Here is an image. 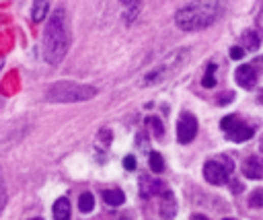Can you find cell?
I'll use <instances>...</instances> for the list:
<instances>
[{"label":"cell","mask_w":263,"mask_h":220,"mask_svg":"<svg viewBox=\"0 0 263 220\" xmlns=\"http://www.w3.org/2000/svg\"><path fill=\"white\" fill-rule=\"evenodd\" d=\"M70 45V29L66 11L60 7L51 13L45 29H43V56L51 66H58Z\"/></svg>","instance_id":"1"},{"label":"cell","mask_w":263,"mask_h":220,"mask_svg":"<svg viewBox=\"0 0 263 220\" xmlns=\"http://www.w3.org/2000/svg\"><path fill=\"white\" fill-rule=\"evenodd\" d=\"M222 13H224L222 0H193L175 15V23L183 31H199L214 25L222 17Z\"/></svg>","instance_id":"2"},{"label":"cell","mask_w":263,"mask_h":220,"mask_svg":"<svg viewBox=\"0 0 263 220\" xmlns=\"http://www.w3.org/2000/svg\"><path fill=\"white\" fill-rule=\"evenodd\" d=\"M97 95V89L91 85H78L72 80H62L51 85L45 93V99L51 103H76V101H89Z\"/></svg>","instance_id":"3"},{"label":"cell","mask_w":263,"mask_h":220,"mask_svg":"<svg viewBox=\"0 0 263 220\" xmlns=\"http://www.w3.org/2000/svg\"><path fill=\"white\" fill-rule=\"evenodd\" d=\"M187 58H189V51H187V49L171 53V56H169L167 60H163V64H159L154 70H150V72L144 76L142 87H154V85L163 82V80H165V78H169L173 72H177V70L185 64V60H187Z\"/></svg>","instance_id":"4"},{"label":"cell","mask_w":263,"mask_h":220,"mask_svg":"<svg viewBox=\"0 0 263 220\" xmlns=\"http://www.w3.org/2000/svg\"><path fill=\"white\" fill-rule=\"evenodd\" d=\"M235 169V162L228 158H212L203 164V177L212 185H224Z\"/></svg>","instance_id":"5"},{"label":"cell","mask_w":263,"mask_h":220,"mask_svg":"<svg viewBox=\"0 0 263 220\" xmlns=\"http://www.w3.org/2000/svg\"><path fill=\"white\" fill-rule=\"evenodd\" d=\"M197 134V120L189 114V112H183L179 122H177V140L181 144H189Z\"/></svg>","instance_id":"6"},{"label":"cell","mask_w":263,"mask_h":220,"mask_svg":"<svg viewBox=\"0 0 263 220\" xmlns=\"http://www.w3.org/2000/svg\"><path fill=\"white\" fill-rule=\"evenodd\" d=\"M235 78H237V82H239L243 89H253V87L257 85V70H255L251 64H243V66L237 68Z\"/></svg>","instance_id":"7"},{"label":"cell","mask_w":263,"mask_h":220,"mask_svg":"<svg viewBox=\"0 0 263 220\" xmlns=\"http://www.w3.org/2000/svg\"><path fill=\"white\" fill-rule=\"evenodd\" d=\"M243 175L247 179H263V160L259 156H249L243 162Z\"/></svg>","instance_id":"8"},{"label":"cell","mask_w":263,"mask_h":220,"mask_svg":"<svg viewBox=\"0 0 263 220\" xmlns=\"http://www.w3.org/2000/svg\"><path fill=\"white\" fill-rule=\"evenodd\" d=\"M163 183L159 179H154V177H140V194L142 198H152L156 194H163Z\"/></svg>","instance_id":"9"},{"label":"cell","mask_w":263,"mask_h":220,"mask_svg":"<svg viewBox=\"0 0 263 220\" xmlns=\"http://www.w3.org/2000/svg\"><path fill=\"white\" fill-rule=\"evenodd\" d=\"M177 214V204H175V198H173V194L167 189H163V206H161V216L165 218V220H171L173 216Z\"/></svg>","instance_id":"10"},{"label":"cell","mask_w":263,"mask_h":220,"mask_svg":"<svg viewBox=\"0 0 263 220\" xmlns=\"http://www.w3.org/2000/svg\"><path fill=\"white\" fill-rule=\"evenodd\" d=\"M253 134H255V130H253L251 126L243 124V122H239L237 128H232V130L228 132L230 140H235V142H247L249 138H253Z\"/></svg>","instance_id":"11"},{"label":"cell","mask_w":263,"mask_h":220,"mask_svg":"<svg viewBox=\"0 0 263 220\" xmlns=\"http://www.w3.org/2000/svg\"><path fill=\"white\" fill-rule=\"evenodd\" d=\"M54 220H70V202L66 198H60L54 204Z\"/></svg>","instance_id":"12"},{"label":"cell","mask_w":263,"mask_h":220,"mask_svg":"<svg viewBox=\"0 0 263 220\" xmlns=\"http://www.w3.org/2000/svg\"><path fill=\"white\" fill-rule=\"evenodd\" d=\"M103 200L107 202L109 206H122V204L126 202V196H124V191H120V189H105V191H103Z\"/></svg>","instance_id":"13"},{"label":"cell","mask_w":263,"mask_h":220,"mask_svg":"<svg viewBox=\"0 0 263 220\" xmlns=\"http://www.w3.org/2000/svg\"><path fill=\"white\" fill-rule=\"evenodd\" d=\"M47 0H35L33 3V9H31V19L35 21V23H39V21H43L45 19V15H47Z\"/></svg>","instance_id":"14"},{"label":"cell","mask_w":263,"mask_h":220,"mask_svg":"<svg viewBox=\"0 0 263 220\" xmlns=\"http://www.w3.org/2000/svg\"><path fill=\"white\" fill-rule=\"evenodd\" d=\"M150 169H152V173L165 171V158L161 156V152H150Z\"/></svg>","instance_id":"15"},{"label":"cell","mask_w":263,"mask_h":220,"mask_svg":"<svg viewBox=\"0 0 263 220\" xmlns=\"http://www.w3.org/2000/svg\"><path fill=\"white\" fill-rule=\"evenodd\" d=\"M78 208H80V212H84V214L93 212V208H95V198H93V194H82V196L78 198Z\"/></svg>","instance_id":"16"},{"label":"cell","mask_w":263,"mask_h":220,"mask_svg":"<svg viewBox=\"0 0 263 220\" xmlns=\"http://www.w3.org/2000/svg\"><path fill=\"white\" fill-rule=\"evenodd\" d=\"M214 72H216V64H208V68H206V74H203V78H201V85H203L206 89H212V87L216 85Z\"/></svg>","instance_id":"17"},{"label":"cell","mask_w":263,"mask_h":220,"mask_svg":"<svg viewBox=\"0 0 263 220\" xmlns=\"http://www.w3.org/2000/svg\"><path fill=\"white\" fill-rule=\"evenodd\" d=\"M146 126L152 130V134H154L156 138H163L165 130H163V122H161L159 118H146Z\"/></svg>","instance_id":"18"},{"label":"cell","mask_w":263,"mask_h":220,"mask_svg":"<svg viewBox=\"0 0 263 220\" xmlns=\"http://www.w3.org/2000/svg\"><path fill=\"white\" fill-rule=\"evenodd\" d=\"M245 45H247V49H251V51H255V49L259 47V37H257L255 31H247V33H245Z\"/></svg>","instance_id":"19"},{"label":"cell","mask_w":263,"mask_h":220,"mask_svg":"<svg viewBox=\"0 0 263 220\" xmlns=\"http://www.w3.org/2000/svg\"><path fill=\"white\" fill-rule=\"evenodd\" d=\"M249 204L253 208H263V189H255L249 196Z\"/></svg>","instance_id":"20"},{"label":"cell","mask_w":263,"mask_h":220,"mask_svg":"<svg viewBox=\"0 0 263 220\" xmlns=\"http://www.w3.org/2000/svg\"><path fill=\"white\" fill-rule=\"evenodd\" d=\"M239 122H241V120H239L237 116H226V118L220 122V126H222V130L228 134L232 128H237V124H239Z\"/></svg>","instance_id":"21"},{"label":"cell","mask_w":263,"mask_h":220,"mask_svg":"<svg viewBox=\"0 0 263 220\" xmlns=\"http://www.w3.org/2000/svg\"><path fill=\"white\" fill-rule=\"evenodd\" d=\"M5 206H7V185H5L3 171H0V212L5 210Z\"/></svg>","instance_id":"22"},{"label":"cell","mask_w":263,"mask_h":220,"mask_svg":"<svg viewBox=\"0 0 263 220\" xmlns=\"http://www.w3.org/2000/svg\"><path fill=\"white\" fill-rule=\"evenodd\" d=\"M122 3L128 7V15H132V21L138 13V7H140V0H122Z\"/></svg>","instance_id":"23"},{"label":"cell","mask_w":263,"mask_h":220,"mask_svg":"<svg viewBox=\"0 0 263 220\" xmlns=\"http://www.w3.org/2000/svg\"><path fill=\"white\" fill-rule=\"evenodd\" d=\"M124 167H126L128 171H134V169H136V158H134V156H126V158H124Z\"/></svg>","instance_id":"24"},{"label":"cell","mask_w":263,"mask_h":220,"mask_svg":"<svg viewBox=\"0 0 263 220\" xmlns=\"http://www.w3.org/2000/svg\"><path fill=\"white\" fill-rule=\"evenodd\" d=\"M243 56H245V49H243V47H232V49H230V58L241 60Z\"/></svg>","instance_id":"25"},{"label":"cell","mask_w":263,"mask_h":220,"mask_svg":"<svg viewBox=\"0 0 263 220\" xmlns=\"http://www.w3.org/2000/svg\"><path fill=\"white\" fill-rule=\"evenodd\" d=\"M235 99V93L230 91V93H222V97H218V103L220 105H224V103H230Z\"/></svg>","instance_id":"26"},{"label":"cell","mask_w":263,"mask_h":220,"mask_svg":"<svg viewBox=\"0 0 263 220\" xmlns=\"http://www.w3.org/2000/svg\"><path fill=\"white\" fill-rule=\"evenodd\" d=\"M251 66H253V68H261V70H263V58H257V60H255V64H251Z\"/></svg>","instance_id":"27"},{"label":"cell","mask_w":263,"mask_h":220,"mask_svg":"<svg viewBox=\"0 0 263 220\" xmlns=\"http://www.w3.org/2000/svg\"><path fill=\"white\" fill-rule=\"evenodd\" d=\"M193 220H208L206 216H193Z\"/></svg>","instance_id":"28"},{"label":"cell","mask_w":263,"mask_h":220,"mask_svg":"<svg viewBox=\"0 0 263 220\" xmlns=\"http://www.w3.org/2000/svg\"><path fill=\"white\" fill-rule=\"evenodd\" d=\"M259 103H263V91H261V95H259Z\"/></svg>","instance_id":"29"},{"label":"cell","mask_w":263,"mask_h":220,"mask_svg":"<svg viewBox=\"0 0 263 220\" xmlns=\"http://www.w3.org/2000/svg\"><path fill=\"white\" fill-rule=\"evenodd\" d=\"M224 220H235V218H224Z\"/></svg>","instance_id":"30"},{"label":"cell","mask_w":263,"mask_h":220,"mask_svg":"<svg viewBox=\"0 0 263 220\" xmlns=\"http://www.w3.org/2000/svg\"><path fill=\"white\" fill-rule=\"evenodd\" d=\"M31 220H41V218H31Z\"/></svg>","instance_id":"31"},{"label":"cell","mask_w":263,"mask_h":220,"mask_svg":"<svg viewBox=\"0 0 263 220\" xmlns=\"http://www.w3.org/2000/svg\"><path fill=\"white\" fill-rule=\"evenodd\" d=\"M261 150H263V140H261Z\"/></svg>","instance_id":"32"},{"label":"cell","mask_w":263,"mask_h":220,"mask_svg":"<svg viewBox=\"0 0 263 220\" xmlns=\"http://www.w3.org/2000/svg\"><path fill=\"white\" fill-rule=\"evenodd\" d=\"M122 220H128V218H122Z\"/></svg>","instance_id":"33"}]
</instances>
